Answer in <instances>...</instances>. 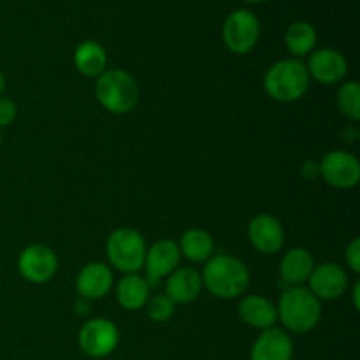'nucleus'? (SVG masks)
<instances>
[{"label":"nucleus","mask_w":360,"mask_h":360,"mask_svg":"<svg viewBox=\"0 0 360 360\" xmlns=\"http://www.w3.org/2000/svg\"><path fill=\"white\" fill-rule=\"evenodd\" d=\"M319 34L309 21H295L285 32V46L294 58L309 56L316 48Z\"/></svg>","instance_id":"4be33fe9"},{"label":"nucleus","mask_w":360,"mask_h":360,"mask_svg":"<svg viewBox=\"0 0 360 360\" xmlns=\"http://www.w3.org/2000/svg\"><path fill=\"white\" fill-rule=\"evenodd\" d=\"M278 320L290 333H311L322 319V302L308 287H287L276 304Z\"/></svg>","instance_id":"f03ea898"},{"label":"nucleus","mask_w":360,"mask_h":360,"mask_svg":"<svg viewBox=\"0 0 360 360\" xmlns=\"http://www.w3.org/2000/svg\"><path fill=\"white\" fill-rule=\"evenodd\" d=\"M320 165V176L329 186L338 190H350L360 181V164L355 155L345 150L329 151Z\"/></svg>","instance_id":"6e6552de"},{"label":"nucleus","mask_w":360,"mask_h":360,"mask_svg":"<svg viewBox=\"0 0 360 360\" xmlns=\"http://www.w3.org/2000/svg\"><path fill=\"white\" fill-rule=\"evenodd\" d=\"M91 302L86 301V299L79 297L76 302H74V313H76L77 316H88L91 313Z\"/></svg>","instance_id":"cd10ccee"},{"label":"nucleus","mask_w":360,"mask_h":360,"mask_svg":"<svg viewBox=\"0 0 360 360\" xmlns=\"http://www.w3.org/2000/svg\"><path fill=\"white\" fill-rule=\"evenodd\" d=\"M202 276L193 267H178L165 280V295L174 304H188L202 292Z\"/></svg>","instance_id":"dca6fc26"},{"label":"nucleus","mask_w":360,"mask_h":360,"mask_svg":"<svg viewBox=\"0 0 360 360\" xmlns=\"http://www.w3.org/2000/svg\"><path fill=\"white\" fill-rule=\"evenodd\" d=\"M95 97L105 111L127 115L139 102V84L123 69H108L97 77Z\"/></svg>","instance_id":"20e7f679"},{"label":"nucleus","mask_w":360,"mask_h":360,"mask_svg":"<svg viewBox=\"0 0 360 360\" xmlns=\"http://www.w3.org/2000/svg\"><path fill=\"white\" fill-rule=\"evenodd\" d=\"M238 313L239 319L246 326L259 330L271 329L278 322L276 304L273 301H269L267 297H264V295H243L241 302L238 306Z\"/></svg>","instance_id":"f3484780"},{"label":"nucleus","mask_w":360,"mask_h":360,"mask_svg":"<svg viewBox=\"0 0 360 360\" xmlns=\"http://www.w3.org/2000/svg\"><path fill=\"white\" fill-rule=\"evenodd\" d=\"M0 146H2V130H0Z\"/></svg>","instance_id":"2f4dec72"},{"label":"nucleus","mask_w":360,"mask_h":360,"mask_svg":"<svg viewBox=\"0 0 360 360\" xmlns=\"http://www.w3.org/2000/svg\"><path fill=\"white\" fill-rule=\"evenodd\" d=\"M224 42L234 55H246L257 46L260 37L259 18L248 9H236L225 18L221 28Z\"/></svg>","instance_id":"423d86ee"},{"label":"nucleus","mask_w":360,"mask_h":360,"mask_svg":"<svg viewBox=\"0 0 360 360\" xmlns=\"http://www.w3.org/2000/svg\"><path fill=\"white\" fill-rule=\"evenodd\" d=\"M79 348L94 359H104L116 350L120 343V330L109 319H90L83 323L77 334Z\"/></svg>","instance_id":"0eeeda50"},{"label":"nucleus","mask_w":360,"mask_h":360,"mask_svg":"<svg viewBox=\"0 0 360 360\" xmlns=\"http://www.w3.org/2000/svg\"><path fill=\"white\" fill-rule=\"evenodd\" d=\"M74 65L83 76L98 77L108 70V51L97 41H84L74 51Z\"/></svg>","instance_id":"aec40b11"},{"label":"nucleus","mask_w":360,"mask_h":360,"mask_svg":"<svg viewBox=\"0 0 360 360\" xmlns=\"http://www.w3.org/2000/svg\"><path fill=\"white\" fill-rule=\"evenodd\" d=\"M4 91H6V76H4V72L0 70V97L4 95Z\"/></svg>","instance_id":"c756f323"},{"label":"nucleus","mask_w":360,"mask_h":360,"mask_svg":"<svg viewBox=\"0 0 360 360\" xmlns=\"http://www.w3.org/2000/svg\"><path fill=\"white\" fill-rule=\"evenodd\" d=\"M150 299V287L143 276L125 274L116 283V301L127 311H139Z\"/></svg>","instance_id":"6ab92c4d"},{"label":"nucleus","mask_w":360,"mask_h":360,"mask_svg":"<svg viewBox=\"0 0 360 360\" xmlns=\"http://www.w3.org/2000/svg\"><path fill=\"white\" fill-rule=\"evenodd\" d=\"M18 271L28 283H48L58 271V257L49 246L30 245L18 257Z\"/></svg>","instance_id":"1a4fd4ad"},{"label":"nucleus","mask_w":360,"mask_h":360,"mask_svg":"<svg viewBox=\"0 0 360 360\" xmlns=\"http://www.w3.org/2000/svg\"><path fill=\"white\" fill-rule=\"evenodd\" d=\"M144 308H146V313L151 322L155 323L169 322L176 313V304L165 294H157L150 297Z\"/></svg>","instance_id":"b1692460"},{"label":"nucleus","mask_w":360,"mask_h":360,"mask_svg":"<svg viewBox=\"0 0 360 360\" xmlns=\"http://www.w3.org/2000/svg\"><path fill=\"white\" fill-rule=\"evenodd\" d=\"M306 69L311 79L320 84H338L347 77L348 62L341 51L334 48H320L309 55Z\"/></svg>","instance_id":"f8f14e48"},{"label":"nucleus","mask_w":360,"mask_h":360,"mask_svg":"<svg viewBox=\"0 0 360 360\" xmlns=\"http://www.w3.org/2000/svg\"><path fill=\"white\" fill-rule=\"evenodd\" d=\"M181 253H179L178 243L172 239H160L153 243L146 250L144 257L143 269L146 273V283L150 288H155L160 285L162 278H167L169 274L179 267Z\"/></svg>","instance_id":"9d476101"},{"label":"nucleus","mask_w":360,"mask_h":360,"mask_svg":"<svg viewBox=\"0 0 360 360\" xmlns=\"http://www.w3.org/2000/svg\"><path fill=\"white\" fill-rule=\"evenodd\" d=\"M202 287L210 292L213 297L231 301V299L241 297L248 290L250 271L243 260L232 257L229 253H218L204 262Z\"/></svg>","instance_id":"f257e3e1"},{"label":"nucleus","mask_w":360,"mask_h":360,"mask_svg":"<svg viewBox=\"0 0 360 360\" xmlns=\"http://www.w3.org/2000/svg\"><path fill=\"white\" fill-rule=\"evenodd\" d=\"M146 250V239L143 238V234L130 227H120L112 231L105 243L109 264L123 274H136L137 271L143 269Z\"/></svg>","instance_id":"39448f33"},{"label":"nucleus","mask_w":360,"mask_h":360,"mask_svg":"<svg viewBox=\"0 0 360 360\" xmlns=\"http://www.w3.org/2000/svg\"><path fill=\"white\" fill-rule=\"evenodd\" d=\"M359 294H360V283L357 281V283H355V287H354V292H352V295H354V306H355V309H359V306H360V302H359Z\"/></svg>","instance_id":"c85d7f7f"},{"label":"nucleus","mask_w":360,"mask_h":360,"mask_svg":"<svg viewBox=\"0 0 360 360\" xmlns=\"http://www.w3.org/2000/svg\"><path fill=\"white\" fill-rule=\"evenodd\" d=\"M112 285H115V276L111 267L104 262L86 264L76 278L77 295L90 302L105 297Z\"/></svg>","instance_id":"4468645a"},{"label":"nucleus","mask_w":360,"mask_h":360,"mask_svg":"<svg viewBox=\"0 0 360 360\" xmlns=\"http://www.w3.org/2000/svg\"><path fill=\"white\" fill-rule=\"evenodd\" d=\"M301 174H302V178H304V179H309V181H313L316 176H320L319 162L306 160L304 164L301 165Z\"/></svg>","instance_id":"bb28decb"},{"label":"nucleus","mask_w":360,"mask_h":360,"mask_svg":"<svg viewBox=\"0 0 360 360\" xmlns=\"http://www.w3.org/2000/svg\"><path fill=\"white\" fill-rule=\"evenodd\" d=\"M246 4H262V2H266V0H245Z\"/></svg>","instance_id":"7c9ffc66"},{"label":"nucleus","mask_w":360,"mask_h":360,"mask_svg":"<svg viewBox=\"0 0 360 360\" xmlns=\"http://www.w3.org/2000/svg\"><path fill=\"white\" fill-rule=\"evenodd\" d=\"M309 77L306 63L297 58H285L273 63L264 76V90L273 101L288 104L301 101L309 90Z\"/></svg>","instance_id":"7ed1b4c3"},{"label":"nucleus","mask_w":360,"mask_h":360,"mask_svg":"<svg viewBox=\"0 0 360 360\" xmlns=\"http://www.w3.org/2000/svg\"><path fill=\"white\" fill-rule=\"evenodd\" d=\"M315 259L306 248H292L280 262V276L287 287H304L315 269Z\"/></svg>","instance_id":"a211bd4d"},{"label":"nucleus","mask_w":360,"mask_h":360,"mask_svg":"<svg viewBox=\"0 0 360 360\" xmlns=\"http://www.w3.org/2000/svg\"><path fill=\"white\" fill-rule=\"evenodd\" d=\"M308 288L320 302L336 301L348 290L347 271L336 262L319 264L309 276Z\"/></svg>","instance_id":"9b49d317"},{"label":"nucleus","mask_w":360,"mask_h":360,"mask_svg":"<svg viewBox=\"0 0 360 360\" xmlns=\"http://www.w3.org/2000/svg\"><path fill=\"white\" fill-rule=\"evenodd\" d=\"M248 239L262 255H274L285 245V229L273 214H257L248 224Z\"/></svg>","instance_id":"ddd939ff"},{"label":"nucleus","mask_w":360,"mask_h":360,"mask_svg":"<svg viewBox=\"0 0 360 360\" xmlns=\"http://www.w3.org/2000/svg\"><path fill=\"white\" fill-rule=\"evenodd\" d=\"M179 253L185 259H188L193 264H202L213 257L214 253V241L211 234L204 229L193 227L183 232L178 243Z\"/></svg>","instance_id":"412c9836"},{"label":"nucleus","mask_w":360,"mask_h":360,"mask_svg":"<svg viewBox=\"0 0 360 360\" xmlns=\"http://www.w3.org/2000/svg\"><path fill=\"white\" fill-rule=\"evenodd\" d=\"M18 116V105L13 98L9 97H0V130L9 127L11 123L16 120Z\"/></svg>","instance_id":"393cba45"},{"label":"nucleus","mask_w":360,"mask_h":360,"mask_svg":"<svg viewBox=\"0 0 360 360\" xmlns=\"http://www.w3.org/2000/svg\"><path fill=\"white\" fill-rule=\"evenodd\" d=\"M252 360H292L294 359V341L290 334L278 327L262 330L250 352Z\"/></svg>","instance_id":"2eb2a0df"},{"label":"nucleus","mask_w":360,"mask_h":360,"mask_svg":"<svg viewBox=\"0 0 360 360\" xmlns=\"http://www.w3.org/2000/svg\"><path fill=\"white\" fill-rule=\"evenodd\" d=\"M338 108L341 115L352 123L360 120V84L357 81H347L338 90Z\"/></svg>","instance_id":"5701e85b"},{"label":"nucleus","mask_w":360,"mask_h":360,"mask_svg":"<svg viewBox=\"0 0 360 360\" xmlns=\"http://www.w3.org/2000/svg\"><path fill=\"white\" fill-rule=\"evenodd\" d=\"M345 260H347L352 273L355 274L360 273V239L359 238H354L347 245V250H345Z\"/></svg>","instance_id":"a878e982"}]
</instances>
